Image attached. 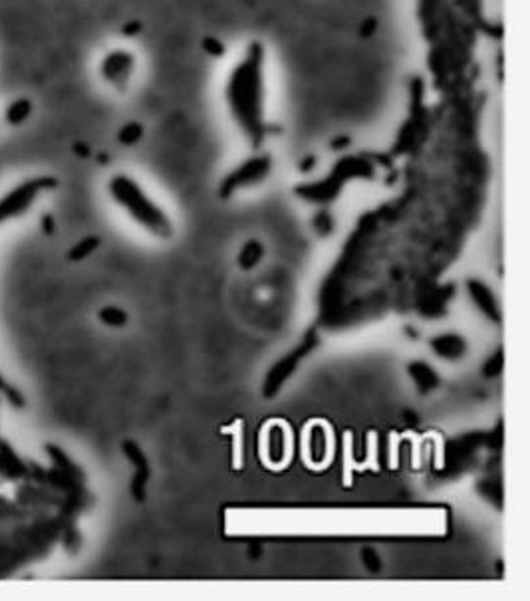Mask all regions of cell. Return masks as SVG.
Here are the masks:
<instances>
[{
  "mask_svg": "<svg viewBox=\"0 0 530 601\" xmlns=\"http://www.w3.org/2000/svg\"><path fill=\"white\" fill-rule=\"evenodd\" d=\"M268 103V52L263 40H251L233 62L223 82V105L238 133L258 149L270 133Z\"/></svg>",
  "mask_w": 530,
  "mask_h": 601,
  "instance_id": "6da1fadb",
  "label": "cell"
},
{
  "mask_svg": "<svg viewBox=\"0 0 530 601\" xmlns=\"http://www.w3.org/2000/svg\"><path fill=\"white\" fill-rule=\"evenodd\" d=\"M108 189L113 201L143 228L161 238L173 235V224L167 212L147 195V191L133 177L113 175L112 181L108 183Z\"/></svg>",
  "mask_w": 530,
  "mask_h": 601,
  "instance_id": "7a4b0ae2",
  "label": "cell"
},
{
  "mask_svg": "<svg viewBox=\"0 0 530 601\" xmlns=\"http://www.w3.org/2000/svg\"><path fill=\"white\" fill-rule=\"evenodd\" d=\"M140 68V58L133 50L112 48L98 62V76L103 84L117 94H126L133 84Z\"/></svg>",
  "mask_w": 530,
  "mask_h": 601,
  "instance_id": "3957f363",
  "label": "cell"
},
{
  "mask_svg": "<svg viewBox=\"0 0 530 601\" xmlns=\"http://www.w3.org/2000/svg\"><path fill=\"white\" fill-rule=\"evenodd\" d=\"M270 169H272L270 155L258 153L251 159H247L245 163H240L235 171H231L224 177L223 183H221V196L226 198V196L235 195L240 189H249V187L263 183L270 175Z\"/></svg>",
  "mask_w": 530,
  "mask_h": 601,
  "instance_id": "277c9868",
  "label": "cell"
},
{
  "mask_svg": "<svg viewBox=\"0 0 530 601\" xmlns=\"http://www.w3.org/2000/svg\"><path fill=\"white\" fill-rule=\"evenodd\" d=\"M316 344H318L316 332H310V334L304 337V341H302L296 350L290 351L288 355H284L279 364L270 369V373L266 375L265 397H274V395L280 391V387L286 383V379L292 375L294 371H296V367H298V364L306 357L308 353L316 348Z\"/></svg>",
  "mask_w": 530,
  "mask_h": 601,
  "instance_id": "5b68a950",
  "label": "cell"
},
{
  "mask_svg": "<svg viewBox=\"0 0 530 601\" xmlns=\"http://www.w3.org/2000/svg\"><path fill=\"white\" fill-rule=\"evenodd\" d=\"M263 455L268 464L280 466L290 457V433L288 427L280 421L270 423L263 437Z\"/></svg>",
  "mask_w": 530,
  "mask_h": 601,
  "instance_id": "8992f818",
  "label": "cell"
},
{
  "mask_svg": "<svg viewBox=\"0 0 530 601\" xmlns=\"http://www.w3.org/2000/svg\"><path fill=\"white\" fill-rule=\"evenodd\" d=\"M122 448H124V455L127 457V461L131 462V466L135 471L133 480H131V494H133V498L138 502H143L145 500V489H147V482H149V476H151L147 457L143 455V450L133 441H124Z\"/></svg>",
  "mask_w": 530,
  "mask_h": 601,
  "instance_id": "52a82bcc",
  "label": "cell"
},
{
  "mask_svg": "<svg viewBox=\"0 0 530 601\" xmlns=\"http://www.w3.org/2000/svg\"><path fill=\"white\" fill-rule=\"evenodd\" d=\"M332 450V437L324 423H312L306 429V461L314 466H322Z\"/></svg>",
  "mask_w": 530,
  "mask_h": 601,
  "instance_id": "ba28073f",
  "label": "cell"
},
{
  "mask_svg": "<svg viewBox=\"0 0 530 601\" xmlns=\"http://www.w3.org/2000/svg\"><path fill=\"white\" fill-rule=\"evenodd\" d=\"M467 290H469V296L474 302V306L479 308V312L483 316H487L490 322L499 323L501 322V308H499V302L495 298L492 290L488 288L485 282L481 280H467Z\"/></svg>",
  "mask_w": 530,
  "mask_h": 601,
  "instance_id": "9c48e42d",
  "label": "cell"
},
{
  "mask_svg": "<svg viewBox=\"0 0 530 601\" xmlns=\"http://www.w3.org/2000/svg\"><path fill=\"white\" fill-rule=\"evenodd\" d=\"M340 187H342V181L336 177V175H330L326 181H318V183H310V185H302L296 189V193L306 198L310 203H330L332 198L338 196L340 193Z\"/></svg>",
  "mask_w": 530,
  "mask_h": 601,
  "instance_id": "30bf717a",
  "label": "cell"
},
{
  "mask_svg": "<svg viewBox=\"0 0 530 601\" xmlns=\"http://www.w3.org/2000/svg\"><path fill=\"white\" fill-rule=\"evenodd\" d=\"M467 341L457 334H443L431 339V350L435 351V355L449 359V362H457L465 353H467Z\"/></svg>",
  "mask_w": 530,
  "mask_h": 601,
  "instance_id": "8fae6325",
  "label": "cell"
},
{
  "mask_svg": "<svg viewBox=\"0 0 530 601\" xmlns=\"http://www.w3.org/2000/svg\"><path fill=\"white\" fill-rule=\"evenodd\" d=\"M407 371H409V375L415 381V385H417V389L421 393L433 391V389L439 385V375L435 373V369H433L431 365L425 364V362H413V364H409Z\"/></svg>",
  "mask_w": 530,
  "mask_h": 601,
  "instance_id": "7c38bea8",
  "label": "cell"
},
{
  "mask_svg": "<svg viewBox=\"0 0 530 601\" xmlns=\"http://www.w3.org/2000/svg\"><path fill=\"white\" fill-rule=\"evenodd\" d=\"M32 112H34V105H32V101H30L28 98H18L15 99L8 108H6V112H4V117H6V124L8 126H22L26 119H28L30 115H32Z\"/></svg>",
  "mask_w": 530,
  "mask_h": 601,
  "instance_id": "4fadbf2b",
  "label": "cell"
},
{
  "mask_svg": "<svg viewBox=\"0 0 530 601\" xmlns=\"http://www.w3.org/2000/svg\"><path fill=\"white\" fill-rule=\"evenodd\" d=\"M263 256H265L263 242L252 238V240H249V242L240 248V252H238V266H240L242 270H252L254 266L263 260Z\"/></svg>",
  "mask_w": 530,
  "mask_h": 601,
  "instance_id": "5bb4252c",
  "label": "cell"
},
{
  "mask_svg": "<svg viewBox=\"0 0 530 601\" xmlns=\"http://www.w3.org/2000/svg\"><path fill=\"white\" fill-rule=\"evenodd\" d=\"M98 246H99V238L98 237H85V238H82L80 242H76V244L72 246L70 252H68V258H70L72 262L84 260V258H88V256L96 251Z\"/></svg>",
  "mask_w": 530,
  "mask_h": 601,
  "instance_id": "9a60e30c",
  "label": "cell"
},
{
  "mask_svg": "<svg viewBox=\"0 0 530 601\" xmlns=\"http://www.w3.org/2000/svg\"><path fill=\"white\" fill-rule=\"evenodd\" d=\"M99 322L110 325V328H122L127 323V312L126 310L117 308V306H106L98 312Z\"/></svg>",
  "mask_w": 530,
  "mask_h": 601,
  "instance_id": "2e32d148",
  "label": "cell"
},
{
  "mask_svg": "<svg viewBox=\"0 0 530 601\" xmlns=\"http://www.w3.org/2000/svg\"><path fill=\"white\" fill-rule=\"evenodd\" d=\"M141 137H143V126H141L140 121H129V124H126V126L117 131V141H119L122 145H126V147H131V145L140 143Z\"/></svg>",
  "mask_w": 530,
  "mask_h": 601,
  "instance_id": "e0dca14e",
  "label": "cell"
},
{
  "mask_svg": "<svg viewBox=\"0 0 530 601\" xmlns=\"http://www.w3.org/2000/svg\"><path fill=\"white\" fill-rule=\"evenodd\" d=\"M477 490L481 492V496H485L487 500H490V502L495 504V506H499L501 508L502 506V489L499 482H495V480H483V482H479L477 484Z\"/></svg>",
  "mask_w": 530,
  "mask_h": 601,
  "instance_id": "ac0fdd59",
  "label": "cell"
},
{
  "mask_svg": "<svg viewBox=\"0 0 530 601\" xmlns=\"http://www.w3.org/2000/svg\"><path fill=\"white\" fill-rule=\"evenodd\" d=\"M312 224H314V228H316V232H318L320 237H330L332 230H334V219H332V214H330L326 209H322L316 212V217H314Z\"/></svg>",
  "mask_w": 530,
  "mask_h": 601,
  "instance_id": "d6986e66",
  "label": "cell"
},
{
  "mask_svg": "<svg viewBox=\"0 0 530 601\" xmlns=\"http://www.w3.org/2000/svg\"><path fill=\"white\" fill-rule=\"evenodd\" d=\"M502 365H504V355L499 350L497 353H492L487 359V364L483 365V375L485 378H497L502 373Z\"/></svg>",
  "mask_w": 530,
  "mask_h": 601,
  "instance_id": "ffe728a7",
  "label": "cell"
},
{
  "mask_svg": "<svg viewBox=\"0 0 530 601\" xmlns=\"http://www.w3.org/2000/svg\"><path fill=\"white\" fill-rule=\"evenodd\" d=\"M362 559H363V566H365L370 572L376 573L381 570V559H379V556H377V552L374 550V548H363Z\"/></svg>",
  "mask_w": 530,
  "mask_h": 601,
  "instance_id": "44dd1931",
  "label": "cell"
},
{
  "mask_svg": "<svg viewBox=\"0 0 530 601\" xmlns=\"http://www.w3.org/2000/svg\"><path fill=\"white\" fill-rule=\"evenodd\" d=\"M203 50L209 54V56L213 58H221L224 56V46L223 42L219 40V38H215V36H207L205 40H203Z\"/></svg>",
  "mask_w": 530,
  "mask_h": 601,
  "instance_id": "7402d4cb",
  "label": "cell"
},
{
  "mask_svg": "<svg viewBox=\"0 0 530 601\" xmlns=\"http://www.w3.org/2000/svg\"><path fill=\"white\" fill-rule=\"evenodd\" d=\"M141 32V22H127L126 26H124V36H127V38H133V36H138Z\"/></svg>",
  "mask_w": 530,
  "mask_h": 601,
  "instance_id": "603a6c76",
  "label": "cell"
},
{
  "mask_svg": "<svg viewBox=\"0 0 530 601\" xmlns=\"http://www.w3.org/2000/svg\"><path fill=\"white\" fill-rule=\"evenodd\" d=\"M42 228L46 235H52L54 232V219L50 214H44L42 217Z\"/></svg>",
  "mask_w": 530,
  "mask_h": 601,
  "instance_id": "cb8c5ba5",
  "label": "cell"
},
{
  "mask_svg": "<svg viewBox=\"0 0 530 601\" xmlns=\"http://www.w3.org/2000/svg\"><path fill=\"white\" fill-rule=\"evenodd\" d=\"M314 165H316V159H314V157H308V159H304V161H302L300 171H302V173H306V171H310V169L314 167Z\"/></svg>",
  "mask_w": 530,
  "mask_h": 601,
  "instance_id": "d4e9b609",
  "label": "cell"
},
{
  "mask_svg": "<svg viewBox=\"0 0 530 601\" xmlns=\"http://www.w3.org/2000/svg\"><path fill=\"white\" fill-rule=\"evenodd\" d=\"M74 151H76V153H78V155H82V157H85V155H90V149L85 147L84 143H78V145L74 147Z\"/></svg>",
  "mask_w": 530,
  "mask_h": 601,
  "instance_id": "484cf974",
  "label": "cell"
}]
</instances>
